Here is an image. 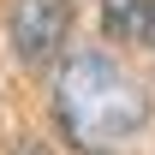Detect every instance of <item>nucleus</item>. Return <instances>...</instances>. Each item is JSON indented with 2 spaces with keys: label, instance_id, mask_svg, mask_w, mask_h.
Instances as JSON below:
<instances>
[{
  "label": "nucleus",
  "instance_id": "nucleus-3",
  "mask_svg": "<svg viewBox=\"0 0 155 155\" xmlns=\"http://www.w3.org/2000/svg\"><path fill=\"white\" fill-rule=\"evenodd\" d=\"M107 30H143V0H107Z\"/></svg>",
  "mask_w": 155,
  "mask_h": 155
},
{
  "label": "nucleus",
  "instance_id": "nucleus-4",
  "mask_svg": "<svg viewBox=\"0 0 155 155\" xmlns=\"http://www.w3.org/2000/svg\"><path fill=\"white\" fill-rule=\"evenodd\" d=\"M137 36H143V42L155 48V0H143V30H137Z\"/></svg>",
  "mask_w": 155,
  "mask_h": 155
},
{
  "label": "nucleus",
  "instance_id": "nucleus-2",
  "mask_svg": "<svg viewBox=\"0 0 155 155\" xmlns=\"http://www.w3.org/2000/svg\"><path fill=\"white\" fill-rule=\"evenodd\" d=\"M66 24H72V0H12V48H18V60L42 66L66 42Z\"/></svg>",
  "mask_w": 155,
  "mask_h": 155
},
{
  "label": "nucleus",
  "instance_id": "nucleus-1",
  "mask_svg": "<svg viewBox=\"0 0 155 155\" xmlns=\"http://www.w3.org/2000/svg\"><path fill=\"white\" fill-rule=\"evenodd\" d=\"M54 119L78 155H107L149 119V96L125 66L107 54H78L60 66L54 84Z\"/></svg>",
  "mask_w": 155,
  "mask_h": 155
}]
</instances>
